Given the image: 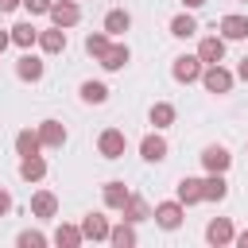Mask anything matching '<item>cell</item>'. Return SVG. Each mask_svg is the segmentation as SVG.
I'll use <instances>...</instances> for the list:
<instances>
[{
    "label": "cell",
    "mask_w": 248,
    "mask_h": 248,
    "mask_svg": "<svg viewBox=\"0 0 248 248\" xmlns=\"http://www.w3.org/2000/svg\"><path fill=\"white\" fill-rule=\"evenodd\" d=\"M232 244H240V248H248V229H244V232H236V236H232Z\"/></svg>",
    "instance_id": "8d00e7d4"
},
{
    "label": "cell",
    "mask_w": 248,
    "mask_h": 248,
    "mask_svg": "<svg viewBox=\"0 0 248 248\" xmlns=\"http://www.w3.org/2000/svg\"><path fill=\"white\" fill-rule=\"evenodd\" d=\"M174 116H178V112H174V105H170V101H155V105H151V112H147V120H151L159 132H163V128H170V124H174Z\"/></svg>",
    "instance_id": "d4e9b609"
},
{
    "label": "cell",
    "mask_w": 248,
    "mask_h": 248,
    "mask_svg": "<svg viewBox=\"0 0 248 248\" xmlns=\"http://www.w3.org/2000/svg\"><path fill=\"white\" fill-rule=\"evenodd\" d=\"M50 240H54L58 248H78V244H85V236H81V225H58Z\"/></svg>",
    "instance_id": "484cf974"
},
{
    "label": "cell",
    "mask_w": 248,
    "mask_h": 248,
    "mask_svg": "<svg viewBox=\"0 0 248 248\" xmlns=\"http://www.w3.org/2000/svg\"><path fill=\"white\" fill-rule=\"evenodd\" d=\"M43 151V143H39V132H31V128H23V132H16V155L23 159V155H39Z\"/></svg>",
    "instance_id": "83f0119b"
},
{
    "label": "cell",
    "mask_w": 248,
    "mask_h": 248,
    "mask_svg": "<svg viewBox=\"0 0 248 248\" xmlns=\"http://www.w3.org/2000/svg\"><path fill=\"white\" fill-rule=\"evenodd\" d=\"M50 4H54V0H23V8H27L31 16H46V12H50Z\"/></svg>",
    "instance_id": "1f68e13d"
},
{
    "label": "cell",
    "mask_w": 248,
    "mask_h": 248,
    "mask_svg": "<svg viewBox=\"0 0 248 248\" xmlns=\"http://www.w3.org/2000/svg\"><path fill=\"white\" fill-rule=\"evenodd\" d=\"M78 93H81L85 105H105V101H108V85H105V81H81Z\"/></svg>",
    "instance_id": "f1b7e54d"
},
{
    "label": "cell",
    "mask_w": 248,
    "mask_h": 248,
    "mask_svg": "<svg viewBox=\"0 0 248 248\" xmlns=\"http://www.w3.org/2000/svg\"><path fill=\"white\" fill-rule=\"evenodd\" d=\"M202 70H205V66H202L198 54H178L174 66H170V78H174L178 85H194V81L202 78Z\"/></svg>",
    "instance_id": "3957f363"
},
{
    "label": "cell",
    "mask_w": 248,
    "mask_h": 248,
    "mask_svg": "<svg viewBox=\"0 0 248 248\" xmlns=\"http://www.w3.org/2000/svg\"><path fill=\"white\" fill-rule=\"evenodd\" d=\"M136 240H140V236H136V225H132V221H120V225L108 229V244H112V248H132Z\"/></svg>",
    "instance_id": "cb8c5ba5"
},
{
    "label": "cell",
    "mask_w": 248,
    "mask_h": 248,
    "mask_svg": "<svg viewBox=\"0 0 248 248\" xmlns=\"http://www.w3.org/2000/svg\"><path fill=\"white\" fill-rule=\"evenodd\" d=\"M43 74H46V62H43L39 54L23 50V54H19V62H16V78H19V81H31V85H35V81H43Z\"/></svg>",
    "instance_id": "52a82bcc"
},
{
    "label": "cell",
    "mask_w": 248,
    "mask_h": 248,
    "mask_svg": "<svg viewBox=\"0 0 248 248\" xmlns=\"http://www.w3.org/2000/svg\"><path fill=\"white\" fill-rule=\"evenodd\" d=\"M108 229H112V225H108L105 213H85V217H81V236L93 240V244H97V240H108Z\"/></svg>",
    "instance_id": "4fadbf2b"
},
{
    "label": "cell",
    "mask_w": 248,
    "mask_h": 248,
    "mask_svg": "<svg viewBox=\"0 0 248 248\" xmlns=\"http://www.w3.org/2000/svg\"><path fill=\"white\" fill-rule=\"evenodd\" d=\"M236 78H240V81H248V54L236 62Z\"/></svg>",
    "instance_id": "836d02e7"
},
{
    "label": "cell",
    "mask_w": 248,
    "mask_h": 248,
    "mask_svg": "<svg viewBox=\"0 0 248 248\" xmlns=\"http://www.w3.org/2000/svg\"><path fill=\"white\" fill-rule=\"evenodd\" d=\"M108 43H112V39H108V35H105V31H89V35H85V54H89V58H97V62H101V54H105V50H108Z\"/></svg>",
    "instance_id": "f546056e"
},
{
    "label": "cell",
    "mask_w": 248,
    "mask_h": 248,
    "mask_svg": "<svg viewBox=\"0 0 248 248\" xmlns=\"http://www.w3.org/2000/svg\"><path fill=\"white\" fill-rule=\"evenodd\" d=\"M8 35H12V46H19V50H31L39 43V27L35 23H16Z\"/></svg>",
    "instance_id": "603a6c76"
},
{
    "label": "cell",
    "mask_w": 248,
    "mask_h": 248,
    "mask_svg": "<svg viewBox=\"0 0 248 248\" xmlns=\"http://www.w3.org/2000/svg\"><path fill=\"white\" fill-rule=\"evenodd\" d=\"M202 198H205V202H225V198H229V182H225V174H217V170L205 174V178H202Z\"/></svg>",
    "instance_id": "44dd1931"
},
{
    "label": "cell",
    "mask_w": 248,
    "mask_h": 248,
    "mask_svg": "<svg viewBox=\"0 0 248 248\" xmlns=\"http://www.w3.org/2000/svg\"><path fill=\"white\" fill-rule=\"evenodd\" d=\"M225 39L221 35H205L202 43H198V58H202V66H213V62H225Z\"/></svg>",
    "instance_id": "7c38bea8"
},
{
    "label": "cell",
    "mask_w": 248,
    "mask_h": 248,
    "mask_svg": "<svg viewBox=\"0 0 248 248\" xmlns=\"http://www.w3.org/2000/svg\"><path fill=\"white\" fill-rule=\"evenodd\" d=\"M97 151H101V159H120V155L128 151V136H124L120 128H105V132L97 136Z\"/></svg>",
    "instance_id": "277c9868"
},
{
    "label": "cell",
    "mask_w": 248,
    "mask_h": 248,
    "mask_svg": "<svg viewBox=\"0 0 248 248\" xmlns=\"http://www.w3.org/2000/svg\"><path fill=\"white\" fill-rule=\"evenodd\" d=\"M170 35H174V39H194V35H198V19H194L190 12H178V16L170 19Z\"/></svg>",
    "instance_id": "4316f807"
},
{
    "label": "cell",
    "mask_w": 248,
    "mask_h": 248,
    "mask_svg": "<svg viewBox=\"0 0 248 248\" xmlns=\"http://www.w3.org/2000/svg\"><path fill=\"white\" fill-rule=\"evenodd\" d=\"M182 217H186V205L174 198V202H159L155 209H151V221L159 225V229H167V232H174L178 225H182Z\"/></svg>",
    "instance_id": "7a4b0ae2"
},
{
    "label": "cell",
    "mask_w": 248,
    "mask_h": 248,
    "mask_svg": "<svg viewBox=\"0 0 248 248\" xmlns=\"http://www.w3.org/2000/svg\"><path fill=\"white\" fill-rule=\"evenodd\" d=\"M128 27H132V12H128V8H108V12H105V23H101V31H105L108 39H120Z\"/></svg>",
    "instance_id": "9c48e42d"
},
{
    "label": "cell",
    "mask_w": 248,
    "mask_h": 248,
    "mask_svg": "<svg viewBox=\"0 0 248 248\" xmlns=\"http://www.w3.org/2000/svg\"><path fill=\"white\" fill-rule=\"evenodd\" d=\"M202 167H205V174H225L229 167H232V155H229V147H221V143H209V147H202Z\"/></svg>",
    "instance_id": "5b68a950"
},
{
    "label": "cell",
    "mask_w": 248,
    "mask_h": 248,
    "mask_svg": "<svg viewBox=\"0 0 248 248\" xmlns=\"http://www.w3.org/2000/svg\"><path fill=\"white\" fill-rule=\"evenodd\" d=\"M205 4H209V0H182V8H186V12H194V8H205Z\"/></svg>",
    "instance_id": "d590c367"
},
{
    "label": "cell",
    "mask_w": 248,
    "mask_h": 248,
    "mask_svg": "<svg viewBox=\"0 0 248 248\" xmlns=\"http://www.w3.org/2000/svg\"><path fill=\"white\" fill-rule=\"evenodd\" d=\"M35 132H39V143L43 147H62L66 143V124L62 120H43Z\"/></svg>",
    "instance_id": "e0dca14e"
},
{
    "label": "cell",
    "mask_w": 248,
    "mask_h": 248,
    "mask_svg": "<svg viewBox=\"0 0 248 248\" xmlns=\"http://www.w3.org/2000/svg\"><path fill=\"white\" fill-rule=\"evenodd\" d=\"M46 240H50V236H43L39 229H23V232L16 236V244H19V248H46Z\"/></svg>",
    "instance_id": "4dcf8cb0"
},
{
    "label": "cell",
    "mask_w": 248,
    "mask_h": 248,
    "mask_svg": "<svg viewBox=\"0 0 248 248\" xmlns=\"http://www.w3.org/2000/svg\"><path fill=\"white\" fill-rule=\"evenodd\" d=\"M19 178L23 182H43L46 178V159L43 155H23L19 159Z\"/></svg>",
    "instance_id": "ffe728a7"
},
{
    "label": "cell",
    "mask_w": 248,
    "mask_h": 248,
    "mask_svg": "<svg viewBox=\"0 0 248 248\" xmlns=\"http://www.w3.org/2000/svg\"><path fill=\"white\" fill-rule=\"evenodd\" d=\"M43 54H62L66 50V27H46L39 31V43H35Z\"/></svg>",
    "instance_id": "9a60e30c"
},
{
    "label": "cell",
    "mask_w": 248,
    "mask_h": 248,
    "mask_svg": "<svg viewBox=\"0 0 248 248\" xmlns=\"http://www.w3.org/2000/svg\"><path fill=\"white\" fill-rule=\"evenodd\" d=\"M128 58H132L128 43H108V50L101 54V66H105L108 74H116V70H124V66H128Z\"/></svg>",
    "instance_id": "2e32d148"
},
{
    "label": "cell",
    "mask_w": 248,
    "mask_h": 248,
    "mask_svg": "<svg viewBox=\"0 0 248 248\" xmlns=\"http://www.w3.org/2000/svg\"><path fill=\"white\" fill-rule=\"evenodd\" d=\"M174 198H178L182 205H198V202H205V198H202V178H194V174L178 178V186H174Z\"/></svg>",
    "instance_id": "ac0fdd59"
},
{
    "label": "cell",
    "mask_w": 248,
    "mask_h": 248,
    "mask_svg": "<svg viewBox=\"0 0 248 248\" xmlns=\"http://www.w3.org/2000/svg\"><path fill=\"white\" fill-rule=\"evenodd\" d=\"M8 46H12V35H8V31H0V54H4Z\"/></svg>",
    "instance_id": "74e56055"
},
{
    "label": "cell",
    "mask_w": 248,
    "mask_h": 248,
    "mask_svg": "<svg viewBox=\"0 0 248 248\" xmlns=\"http://www.w3.org/2000/svg\"><path fill=\"white\" fill-rule=\"evenodd\" d=\"M202 85H205V93H213V97H225V93H232V85H236V74L232 70H225L221 62H213V66H205L202 70V78H198Z\"/></svg>",
    "instance_id": "6da1fadb"
},
{
    "label": "cell",
    "mask_w": 248,
    "mask_h": 248,
    "mask_svg": "<svg viewBox=\"0 0 248 248\" xmlns=\"http://www.w3.org/2000/svg\"><path fill=\"white\" fill-rule=\"evenodd\" d=\"M167 151H170V143L163 140V132L155 128V132H147L143 140H140V155L147 159V163H163L167 159Z\"/></svg>",
    "instance_id": "ba28073f"
},
{
    "label": "cell",
    "mask_w": 248,
    "mask_h": 248,
    "mask_svg": "<svg viewBox=\"0 0 248 248\" xmlns=\"http://www.w3.org/2000/svg\"><path fill=\"white\" fill-rule=\"evenodd\" d=\"M221 39L225 43H240V39H248V16H240V12H229L225 19H221Z\"/></svg>",
    "instance_id": "8fae6325"
},
{
    "label": "cell",
    "mask_w": 248,
    "mask_h": 248,
    "mask_svg": "<svg viewBox=\"0 0 248 248\" xmlns=\"http://www.w3.org/2000/svg\"><path fill=\"white\" fill-rule=\"evenodd\" d=\"M46 16H50L54 27H78V23H81V8H78V0H54Z\"/></svg>",
    "instance_id": "8992f818"
},
{
    "label": "cell",
    "mask_w": 248,
    "mask_h": 248,
    "mask_svg": "<svg viewBox=\"0 0 248 248\" xmlns=\"http://www.w3.org/2000/svg\"><path fill=\"white\" fill-rule=\"evenodd\" d=\"M120 213H124L120 221H132V225H140V221H147V217H151V205H147L140 194H128V202L120 205Z\"/></svg>",
    "instance_id": "7402d4cb"
},
{
    "label": "cell",
    "mask_w": 248,
    "mask_h": 248,
    "mask_svg": "<svg viewBox=\"0 0 248 248\" xmlns=\"http://www.w3.org/2000/svg\"><path fill=\"white\" fill-rule=\"evenodd\" d=\"M128 194H132V190H128V186H124L120 178H108V182L101 186V198H105V209H116V213H120V205L128 202Z\"/></svg>",
    "instance_id": "d6986e66"
},
{
    "label": "cell",
    "mask_w": 248,
    "mask_h": 248,
    "mask_svg": "<svg viewBox=\"0 0 248 248\" xmlns=\"http://www.w3.org/2000/svg\"><path fill=\"white\" fill-rule=\"evenodd\" d=\"M232 236H236V229H232V221H229V217H213V221L205 225V240H209L213 248L232 244Z\"/></svg>",
    "instance_id": "30bf717a"
},
{
    "label": "cell",
    "mask_w": 248,
    "mask_h": 248,
    "mask_svg": "<svg viewBox=\"0 0 248 248\" xmlns=\"http://www.w3.org/2000/svg\"><path fill=\"white\" fill-rule=\"evenodd\" d=\"M54 213H58V198H54L50 190H35V194H31V217L50 221Z\"/></svg>",
    "instance_id": "5bb4252c"
},
{
    "label": "cell",
    "mask_w": 248,
    "mask_h": 248,
    "mask_svg": "<svg viewBox=\"0 0 248 248\" xmlns=\"http://www.w3.org/2000/svg\"><path fill=\"white\" fill-rule=\"evenodd\" d=\"M19 4H23V0H0V12H16Z\"/></svg>",
    "instance_id": "e575fe53"
},
{
    "label": "cell",
    "mask_w": 248,
    "mask_h": 248,
    "mask_svg": "<svg viewBox=\"0 0 248 248\" xmlns=\"http://www.w3.org/2000/svg\"><path fill=\"white\" fill-rule=\"evenodd\" d=\"M8 213H12V194L0 190V217H8Z\"/></svg>",
    "instance_id": "d6a6232c"
}]
</instances>
